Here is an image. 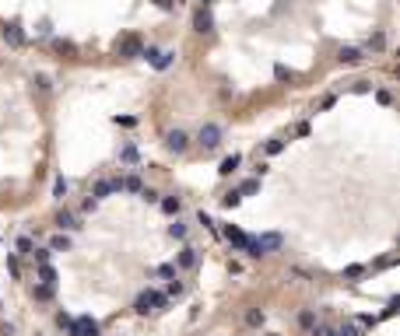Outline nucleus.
<instances>
[{"mask_svg":"<svg viewBox=\"0 0 400 336\" xmlns=\"http://www.w3.org/2000/svg\"><path fill=\"white\" fill-rule=\"evenodd\" d=\"M161 308H169V298L155 291V287H148V291H140L137 301H134V312L137 315H148V312H161Z\"/></svg>","mask_w":400,"mask_h":336,"instance_id":"f257e3e1","label":"nucleus"},{"mask_svg":"<svg viewBox=\"0 0 400 336\" xmlns=\"http://www.w3.org/2000/svg\"><path fill=\"white\" fill-rule=\"evenodd\" d=\"M137 196H140V200H144V203H158V200H161V196H158V193H155V189H148V186H144V189H140Z\"/></svg>","mask_w":400,"mask_h":336,"instance_id":"2f4dec72","label":"nucleus"},{"mask_svg":"<svg viewBox=\"0 0 400 336\" xmlns=\"http://www.w3.org/2000/svg\"><path fill=\"white\" fill-rule=\"evenodd\" d=\"M158 203H161V210H165L169 218H179V210H183V200L179 196H161Z\"/></svg>","mask_w":400,"mask_h":336,"instance_id":"ddd939ff","label":"nucleus"},{"mask_svg":"<svg viewBox=\"0 0 400 336\" xmlns=\"http://www.w3.org/2000/svg\"><path fill=\"white\" fill-rule=\"evenodd\" d=\"M158 277H161V280H176V277H179V270L165 263V266H158Z\"/></svg>","mask_w":400,"mask_h":336,"instance_id":"c85d7f7f","label":"nucleus"},{"mask_svg":"<svg viewBox=\"0 0 400 336\" xmlns=\"http://www.w3.org/2000/svg\"><path fill=\"white\" fill-rule=\"evenodd\" d=\"M53 196H57V200H63V196H67V179H57V182H53Z\"/></svg>","mask_w":400,"mask_h":336,"instance_id":"c756f323","label":"nucleus"},{"mask_svg":"<svg viewBox=\"0 0 400 336\" xmlns=\"http://www.w3.org/2000/svg\"><path fill=\"white\" fill-rule=\"evenodd\" d=\"M361 273H365V266H358V263H355V266H344V277H361Z\"/></svg>","mask_w":400,"mask_h":336,"instance_id":"e433bc0d","label":"nucleus"},{"mask_svg":"<svg viewBox=\"0 0 400 336\" xmlns=\"http://www.w3.org/2000/svg\"><path fill=\"white\" fill-rule=\"evenodd\" d=\"M186 144H190V137H186L183 130H172V133L165 137V147H169V151H176V154H183V151H186Z\"/></svg>","mask_w":400,"mask_h":336,"instance_id":"0eeeda50","label":"nucleus"},{"mask_svg":"<svg viewBox=\"0 0 400 336\" xmlns=\"http://www.w3.org/2000/svg\"><path fill=\"white\" fill-rule=\"evenodd\" d=\"M32 249H35L32 235H21V238H18V252H21V256H32Z\"/></svg>","mask_w":400,"mask_h":336,"instance_id":"412c9836","label":"nucleus"},{"mask_svg":"<svg viewBox=\"0 0 400 336\" xmlns=\"http://www.w3.org/2000/svg\"><path fill=\"white\" fill-rule=\"evenodd\" d=\"M53 224H57L60 231H78V228H81L78 221H74V214H70V210H63V207L57 210V218H53Z\"/></svg>","mask_w":400,"mask_h":336,"instance_id":"6e6552de","label":"nucleus"},{"mask_svg":"<svg viewBox=\"0 0 400 336\" xmlns=\"http://www.w3.org/2000/svg\"><path fill=\"white\" fill-rule=\"evenodd\" d=\"M49 256H53L49 249H32V259H35V266H39V263H49Z\"/></svg>","mask_w":400,"mask_h":336,"instance_id":"473e14b6","label":"nucleus"},{"mask_svg":"<svg viewBox=\"0 0 400 336\" xmlns=\"http://www.w3.org/2000/svg\"><path fill=\"white\" fill-rule=\"evenodd\" d=\"M140 39L137 35H123V39H116V53H120L123 60H134V56H140Z\"/></svg>","mask_w":400,"mask_h":336,"instance_id":"f03ea898","label":"nucleus"},{"mask_svg":"<svg viewBox=\"0 0 400 336\" xmlns=\"http://www.w3.org/2000/svg\"><path fill=\"white\" fill-rule=\"evenodd\" d=\"M32 298H35V301H53V287H46V284H35V287H32Z\"/></svg>","mask_w":400,"mask_h":336,"instance_id":"a211bd4d","label":"nucleus"},{"mask_svg":"<svg viewBox=\"0 0 400 336\" xmlns=\"http://www.w3.org/2000/svg\"><path fill=\"white\" fill-rule=\"evenodd\" d=\"M123 189H126V193H140V189H144L140 175H126V179H123Z\"/></svg>","mask_w":400,"mask_h":336,"instance_id":"aec40b11","label":"nucleus"},{"mask_svg":"<svg viewBox=\"0 0 400 336\" xmlns=\"http://www.w3.org/2000/svg\"><path fill=\"white\" fill-rule=\"evenodd\" d=\"M197 224H204V228H207V231H214V221L207 218V214H204V210H200V214H197Z\"/></svg>","mask_w":400,"mask_h":336,"instance_id":"58836bf2","label":"nucleus"},{"mask_svg":"<svg viewBox=\"0 0 400 336\" xmlns=\"http://www.w3.org/2000/svg\"><path fill=\"white\" fill-rule=\"evenodd\" d=\"M140 56L148 60L151 67H158V70H165V67L172 63V53H169V49H155V46H148V49H140Z\"/></svg>","mask_w":400,"mask_h":336,"instance_id":"7ed1b4c3","label":"nucleus"},{"mask_svg":"<svg viewBox=\"0 0 400 336\" xmlns=\"http://www.w3.org/2000/svg\"><path fill=\"white\" fill-rule=\"evenodd\" d=\"M309 333H313V336H334V329H330V326H323V322H316Z\"/></svg>","mask_w":400,"mask_h":336,"instance_id":"f704fd0d","label":"nucleus"},{"mask_svg":"<svg viewBox=\"0 0 400 336\" xmlns=\"http://www.w3.org/2000/svg\"><path fill=\"white\" fill-rule=\"evenodd\" d=\"M4 39L11 42V46H25V28H21L18 21H11V25L4 28Z\"/></svg>","mask_w":400,"mask_h":336,"instance_id":"9b49d317","label":"nucleus"},{"mask_svg":"<svg viewBox=\"0 0 400 336\" xmlns=\"http://www.w3.org/2000/svg\"><path fill=\"white\" fill-rule=\"evenodd\" d=\"M120 161H123V165H134V161H137V147H134V144H126V147L120 151Z\"/></svg>","mask_w":400,"mask_h":336,"instance_id":"4be33fe9","label":"nucleus"},{"mask_svg":"<svg viewBox=\"0 0 400 336\" xmlns=\"http://www.w3.org/2000/svg\"><path fill=\"white\" fill-rule=\"evenodd\" d=\"M169 235H172V238H179V242H183V238H186V224H183V221L176 218L172 224H169Z\"/></svg>","mask_w":400,"mask_h":336,"instance_id":"393cba45","label":"nucleus"},{"mask_svg":"<svg viewBox=\"0 0 400 336\" xmlns=\"http://www.w3.org/2000/svg\"><path fill=\"white\" fill-rule=\"evenodd\" d=\"M207 4H211V0H200V7H207Z\"/></svg>","mask_w":400,"mask_h":336,"instance_id":"79ce46f5","label":"nucleus"},{"mask_svg":"<svg viewBox=\"0 0 400 336\" xmlns=\"http://www.w3.org/2000/svg\"><path fill=\"white\" fill-rule=\"evenodd\" d=\"M81 210H84V214H95V210H99V200H95V196H88L84 203H81Z\"/></svg>","mask_w":400,"mask_h":336,"instance_id":"72a5a7b5","label":"nucleus"},{"mask_svg":"<svg viewBox=\"0 0 400 336\" xmlns=\"http://www.w3.org/2000/svg\"><path fill=\"white\" fill-rule=\"evenodd\" d=\"M155 4H158L161 11H169V7H172V4H176V0H155Z\"/></svg>","mask_w":400,"mask_h":336,"instance_id":"a19ab883","label":"nucleus"},{"mask_svg":"<svg viewBox=\"0 0 400 336\" xmlns=\"http://www.w3.org/2000/svg\"><path fill=\"white\" fill-rule=\"evenodd\" d=\"M0 336H14V322H0Z\"/></svg>","mask_w":400,"mask_h":336,"instance_id":"ea45409f","label":"nucleus"},{"mask_svg":"<svg viewBox=\"0 0 400 336\" xmlns=\"http://www.w3.org/2000/svg\"><path fill=\"white\" fill-rule=\"evenodd\" d=\"M263 319L267 315H263L260 308H249V312H246V322H249V326H263Z\"/></svg>","mask_w":400,"mask_h":336,"instance_id":"cd10ccee","label":"nucleus"},{"mask_svg":"<svg viewBox=\"0 0 400 336\" xmlns=\"http://www.w3.org/2000/svg\"><path fill=\"white\" fill-rule=\"evenodd\" d=\"M334 336H361V329L355 326V322H344L340 329H334Z\"/></svg>","mask_w":400,"mask_h":336,"instance_id":"a878e982","label":"nucleus"},{"mask_svg":"<svg viewBox=\"0 0 400 336\" xmlns=\"http://www.w3.org/2000/svg\"><path fill=\"white\" fill-rule=\"evenodd\" d=\"M257 189H260V182H257V179H246V182L239 186V196H253Z\"/></svg>","mask_w":400,"mask_h":336,"instance_id":"b1692460","label":"nucleus"},{"mask_svg":"<svg viewBox=\"0 0 400 336\" xmlns=\"http://www.w3.org/2000/svg\"><path fill=\"white\" fill-rule=\"evenodd\" d=\"M193 28H197L200 35H211V32H214V18H211V11H207V7H197V14H193Z\"/></svg>","mask_w":400,"mask_h":336,"instance_id":"39448f33","label":"nucleus"},{"mask_svg":"<svg viewBox=\"0 0 400 336\" xmlns=\"http://www.w3.org/2000/svg\"><path fill=\"white\" fill-rule=\"evenodd\" d=\"M7 270H11V277H14V280L21 277V266H18V259H14V256H7Z\"/></svg>","mask_w":400,"mask_h":336,"instance_id":"c9c22d12","label":"nucleus"},{"mask_svg":"<svg viewBox=\"0 0 400 336\" xmlns=\"http://www.w3.org/2000/svg\"><path fill=\"white\" fill-rule=\"evenodd\" d=\"M299 326L302 329H313V326H316V312H313V308H302L299 312Z\"/></svg>","mask_w":400,"mask_h":336,"instance_id":"f3484780","label":"nucleus"},{"mask_svg":"<svg viewBox=\"0 0 400 336\" xmlns=\"http://www.w3.org/2000/svg\"><path fill=\"white\" fill-rule=\"evenodd\" d=\"M337 60H340V63H348V67H355V63H361V60H365V53H361V49H355V46H344V49L337 53Z\"/></svg>","mask_w":400,"mask_h":336,"instance_id":"f8f14e48","label":"nucleus"},{"mask_svg":"<svg viewBox=\"0 0 400 336\" xmlns=\"http://www.w3.org/2000/svg\"><path fill=\"white\" fill-rule=\"evenodd\" d=\"M35 35H39V39H49V35H53V25H49V21H39V25H35Z\"/></svg>","mask_w":400,"mask_h":336,"instance_id":"7c9ffc66","label":"nucleus"},{"mask_svg":"<svg viewBox=\"0 0 400 336\" xmlns=\"http://www.w3.org/2000/svg\"><path fill=\"white\" fill-rule=\"evenodd\" d=\"M270 336H278V333H270Z\"/></svg>","mask_w":400,"mask_h":336,"instance_id":"37998d69","label":"nucleus"},{"mask_svg":"<svg viewBox=\"0 0 400 336\" xmlns=\"http://www.w3.org/2000/svg\"><path fill=\"white\" fill-rule=\"evenodd\" d=\"M186 287H183V280L176 277V280H169V287H165V298H179Z\"/></svg>","mask_w":400,"mask_h":336,"instance_id":"5701e85b","label":"nucleus"},{"mask_svg":"<svg viewBox=\"0 0 400 336\" xmlns=\"http://www.w3.org/2000/svg\"><path fill=\"white\" fill-rule=\"evenodd\" d=\"M35 280L46 284V287H57V270H53L49 263H39V266H35Z\"/></svg>","mask_w":400,"mask_h":336,"instance_id":"9d476101","label":"nucleus"},{"mask_svg":"<svg viewBox=\"0 0 400 336\" xmlns=\"http://www.w3.org/2000/svg\"><path fill=\"white\" fill-rule=\"evenodd\" d=\"M197 266V249H179V256H176V270H193Z\"/></svg>","mask_w":400,"mask_h":336,"instance_id":"1a4fd4ad","label":"nucleus"},{"mask_svg":"<svg viewBox=\"0 0 400 336\" xmlns=\"http://www.w3.org/2000/svg\"><path fill=\"white\" fill-rule=\"evenodd\" d=\"M257 242H260L263 256H267V252H274V249H281V235H274V231H270V235H260Z\"/></svg>","mask_w":400,"mask_h":336,"instance_id":"4468645a","label":"nucleus"},{"mask_svg":"<svg viewBox=\"0 0 400 336\" xmlns=\"http://www.w3.org/2000/svg\"><path fill=\"white\" fill-rule=\"evenodd\" d=\"M239 203H242L239 189H228V193H225V196H221V207H228V210H232V207H239Z\"/></svg>","mask_w":400,"mask_h":336,"instance_id":"6ab92c4d","label":"nucleus"},{"mask_svg":"<svg viewBox=\"0 0 400 336\" xmlns=\"http://www.w3.org/2000/svg\"><path fill=\"white\" fill-rule=\"evenodd\" d=\"M281 151H284V140H270L267 144V154H281Z\"/></svg>","mask_w":400,"mask_h":336,"instance_id":"4c0bfd02","label":"nucleus"},{"mask_svg":"<svg viewBox=\"0 0 400 336\" xmlns=\"http://www.w3.org/2000/svg\"><path fill=\"white\" fill-rule=\"evenodd\" d=\"M239 165H242V154H228V158L221 161V175H232V172H239Z\"/></svg>","mask_w":400,"mask_h":336,"instance_id":"2eb2a0df","label":"nucleus"},{"mask_svg":"<svg viewBox=\"0 0 400 336\" xmlns=\"http://www.w3.org/2000/svg\"><path fill=\"white\" fill-rule=\"evenodd\" d=\"M200 147H204V151H214V147H218L221 144V126H214V123H207V126H204V130H200Z\"/></svg>","mask_w":400,"mask_h":336,"instance_id":"20e7f679","label":"nucleus"},{"mask_svg":"<svg viewBox=\"0 0 400 336\" xmlns=\"http://www.w3.org/2000/svg\"><path fill=\"white\" fill-rule=\"evenodd\" d=\"M221 235L228 238V242H232V249H246V242H249V235H246V231H239V228H235V224H225V231H221Z\"/></svg>","mask_w":400,"mask_h":336,"instance_id":"423d86ee","label":"nucleus"},{"mask_svg":"<svg viewBox=\"0 0 400 336\" xmlns=\"http://www.w3.org/2000/svg\"><path fill=\"white\" fill-rule=\"evenodd\" d=\"M67 249H70V238L63 235V231L49 238V252H67Z\"/></svg>","mask_w":400,"mask_h":336,"instance_id":"dca6fc26","label":"nucleus"},{"mask_svg":"<svg viewBox=\"0 0 400 336\" xmlns=\"http://www.w3.org/2000/svg\"><path fill=\"white\" fill-rule=\"evenodd\" d=\"M53 46H57V53H63V56H74V53H78V46H74V42H63V39H57Z\"/></svg>","mask_w":400,"mask_h":336,"instance_id":"bb28decb","label":"nucleus"}]
</instances>
